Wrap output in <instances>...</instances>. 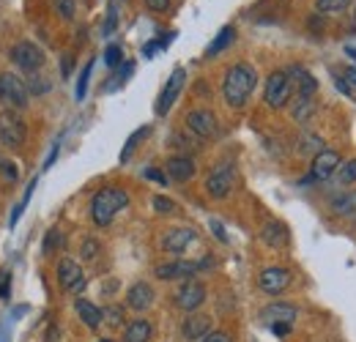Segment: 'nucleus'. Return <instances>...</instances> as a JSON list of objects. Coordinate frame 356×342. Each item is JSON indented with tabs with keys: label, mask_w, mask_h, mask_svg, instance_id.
Listing matches in <instances>:
<instances>
[{
	"label": "nucleus",
	"mask_w": 356,
	"mask_h": 342,
	"mask_svg": "<svg viewBox=\"0 0 356 342\" xmlns=\"http://www.w3.org/2000/svg\"><path fill=\"white\" fill-rule=\"evenodd\" d=\"M200 342H233V340H230L227 332H211V334H206Z\"/></svg>",
	"instance_id": "nucleus-42"
},
{
	"label": "nucleus",
	"mask_w": 356,
	"mask_h": 342,
	"mask_svg": "<svg viewBox=\"0 0 356 342\" xmlns=\"http://www.w3.org/2000/svg\"><path fill=\"white\" fill-rule=\"evenodd\" d=\"M52 6L60 14V19H66V22H72L74 14H77V3L74 0H52Z\"/></svg>",
	"instance_id": "nucleus-29"
},
{
	"label": "nucleus",
	"mask_w": 356,
	"mask_h": 342,
	"mask_svg": "<svg viewBox=\"0 0 356 342\" xmlns=\"http://www.w3.org/2000/svg\"><path fill=\"white\" fill-rule=\"evenodd\" d=\"M63 244V236H60V230H49L44 238V255H49L52 250H58Z\"/></svg>",
	"instance_id": "nucleus-37"
},
{
	"label": "nucleus",
	"mask_w": 356,
	"mask_h": 342,
	"mask_svg": "<svg viewBox=\"0 0 356 342\" xmlns=\"http://www.w3.org/2000/svg\"><path fill=\"white\" fill-rule=\"evenodd\" d=\"M165 172H168V178H173L178 184H186L195 178V162L189 156H170L165 165Z\"/></svg>",
	"instance_id": "nucleus-19"
},
{
	"label": "nucleus",
	"mask_w": 356,
	"mask_h": 342,
	"mask_svg": "<svg viewBox=\"0 0 356 342\" xmlns=\"http://www.w3.org/2000/svg\"><path fill=\"white\" fill-rule=\"evenodd\" d=\"M192 241H195V230L192 227H173V230H168L162 236V250L173 252V255H181Z\"/></svg>",
	"instance_id": "nucleus-16"
},
{
	"label": "nucleus",
	"mask_w": 356,
	"mask_h": 342,
	"mask_svg": "<svg viewBox=\"0 0 356 342\" xmlns=\"http://www.w3.org/2000/svg\"><path fill=\"white\" fill-rule=\"evenodd\" d=\"M115 25H118V11H115V0L107 6V22H104V36H113V31H115Z\"/></svg>",
	"instance_id": "nucleus-35"
},
{
	"label": "nucleus",
	"mask_w": 356,
	"mask_h": 342,
	"mask_svg": "<svg viewBox=\"0 0 356 342\" xmlns=\"http://www.w3.org/2000/svg\"><path fill=\"white\" fill-rule=\"evenodd\" d=\"M104 342H110V340H104Z\"/></svg>",
	"instance_id": "nucleus-49"
},
{
	"label": "nucleus",
	"mask_w": 356,
	"mask_h": 342,
	"mask_svg": "<svg viewBox=\"0 0 356 342\" xmlns=\"http://www.w3.org/2000/svg\"><path fill=\"white\" fill-rule=\"evenodd\" d=\"M332 209H334V214L340 216H356V195H340V197H334V203H332Z\"/></svg>",
	"instance_id": "nucleus-26"
},
{
	"label": "nucleus",
	"mask_w": 356,
	"mask_h": 342,
	"mask_svg": "<svg viewBox=\"0 0 356 342\" xmlns=\"http://www.w3.org/2000/svg\"><path fill=\"white\" fill-rule=\"evenodd\" d=\"M104 323H110L113 329L124 326V309H121V307H115V304H113V307H107V309H104Z\"/></svg>",
	"instance_id": "nucleus-33"
},
{
	"label": "nucleus",
	"mask_w": 356,
	"mask_h": 342,
	"mask_svg": "<svg viewBox=\"0 0 356 342\" xmlns=\"http://www.w3.org/2000/svg\"><path fill=\"white\" fill-rule=\"evenodd\" d=\"M186 83V72L178 66L173 69V74L168 77V83L162 88V93H159V99H156V115H168L170 113V107L176 104L178 93H181V88Z\"/></svg>",
	"instance_id": "nucleus-10"
},
{
	"label": "nucleus",
	"mask_w": 356,
	"mask_h": 342,
	"mask_svg": "<svg viewBox=\"0 0 356 342\" xmlns=\"http://www.w3.org/2000/svg\"><path fill=\"white\" fill-rule=\"evenodd\" d=\"M151 304H154V288L148 282H134L127 291V307L134 312H145Z\"/></svg>",
	"instance_id": "nucleus-18"
},
{
	"label": "nucleus",
	"mask_w": 356,
	"mask_h": 342,
	"mask_svg": "<svg viewBox=\"0 0 356 342\" xmlns=\"http://www.w3.org/2000/svg\"><path fill=\"white\" fill-rule=\"evenodd\" d=\"M312 113H315V101H312V96H296V101H293V107H291L293 121L305 124V121H310L312 118Z\"/></svg>",
	"instance_id": "nucleus-24"
},
{
	"label": "nucleus",
	"mask_w": 356,
	"mask_h": 342,
	"mask_svg": "<svg viewBox=\"0 0 356 342\" xmlns=\"http://www.w3.org/2000/svg\"><path fill=\"white\" fill-rule=\"evenodd\" d=\"M233 184H236V165L233 162H220L206 178V195L211 200H225L233 192Z\"/></svg>",
	"instance_id": "nucleus-4"
},
{
	"label": "nucleus",
	"mask_w": 356,
	"mask_h": 342,
	"mask_svg": "<svg viewBox=\"0 0 356 342\" xmlns=\"http://www.w3.org/2000/svg\"><path fill=\"white\" fill-rule=\"evenodd\" d=\"M58 282H60L63 291L80 293V291L86 288V274H83L80 263H74L72 257H63V260L58 263Z\"/></svg>",
	"instance_id": "nucleus-11"
},
{
	"label": "nucleus",
	"mask_w": 356,
	"mask_h": 342,
	"mask_svg": "<svg viewBox=\"0 0 356 342\" xmlns=\"http://www.w3.org/2000/svg\"><path fill=\"white\" fill-rule=\"evenodd\" d=\"M354 25H356V11H354Z\"/></svg>",
	"instance_id": "nucleus-48"
},
{
	"label": "nucleus",
	"mask_w": 356,
	"mask_h": 342,
	"mask_svg": "<svg viewBox=\"0 0 356 342\" xmlns=\"http://www.w3.org/2000/svg\"><path fill=\"white\" fill-rule=\"evenodd\" d=\"M31 101V88L25 86V80H19L11 72L0 74V104L11 107V110H22Z\"/></svg>",
	"instance_id": "nucleus-3"
},
{
	"label": "nucleus",
	"mask_w": 356,
	"mask_h": 342,
	"mask_svg": "<svg viewBox=\"0 0 356 342\" xmlns=\"http://www.w3.org/2000/svg\"><path fill=\"white\" fill-rule=\"evenodd\" d=\"M343 168V162H340V154L337 151H329V148H323V151H318L315 156H312V170L310 175L315 181H326V178H332L334 172Z\"/></svg>",
	"instance_id": "nucleus-15"
},
{
	"label": "nucleus",
	"mask_w": 356,
	"mask_h": 342,
	"mask_svg": "<svg viewBox=\"0 0 356 342\" xmlns=\"http://www.w3.org/2000/svg\"><path fill=\"white\" fill-rule=\"evenodd\" d=\"M90 72H93V60H90V63H86V69H83V74H80V80H77V90H74L77 101H83V99H86V93H88Z\"/></svg>",
	"instance_id": "nucleus-30"
},
{
	"label": "nucleus",
	"mask_w": 356,
	"mask_h": 342,
	"mask_svg": "<svg viewBox=\"0 0 356 342\" xmlns=\"http://www.w3.org/2000/svg\"><path fill=\"white\" fill-rule=\"evenodd\" d=\"M186 129L195 134V137H200V140H211V137H217L220 134V124H217V115L211 113V110H192L189 115H186Z\"/></svg>",
	"instance_id": "nucleus-8"
},
{
	"label": "nucleus",
	"mask_w": 356,
	"mask_h": 342,
	"mask_svg": "<svg viewBox=\"0 0 356 342\" xmlns=\"http://www.w3.org/2000/svg\"><path fill=\"white\" fill-rule=\"evenodd\" d=\"M99 250H102V247H99V241H96V238H86V241H83L80 255H83V260H93V257L99 255Z\"/></svg>",
	"instance_id": "nucleus-38"
},
{
	"label": "nucleus",
	"mask_w": 356,
	"mask_h": 342,
	"mask_svg": "<svg viewBox=\"0 0 356 342\" xmlns=\"http://www.w3.org/2000/svg\"><path fill=\"white\" fill-rule=\"evenodd\" d=\"M233 39H236V28H222L220 33H217V39L209 44V49H206V58H214V55H220L222 49H227L230 44H233Z\"/></svg>",
	"instance_id": "nucleus-25"
},
{
	"label": "nucleus",
	"mask_w": 356,
	"mask_h": 342,
	"mask_svg": "<svg viewBox=\"0 0 356 342\" xmlns=\"http://www.w3.org/2000/svg\"><path fill=\"white\" fill-rule=\"evenodd\" d=\"M261 238L271 250H282L288 244V227L282 222H266L264 230H261Z\"/></svg>",
	"instance_id": "nucleus-21"
},
{
	"label": "nucleus",
	"mask_w": 356,
	"mask_h": 342,
	"mask_svg": "<svg viewBox=\"0 0 356 342\" xmlns=\"http://www.w3.org/2000/svg\"><path fill=\"white\" fill-rule=\"evenodd\" d=\"M151 340V323L137 318L124 329V342H148Z\"/></svg>",
	"instance_id": "nucleus-23"
},
{
	"label": "nucleus",
	"mask_w": 356,
	"mask_h": 342,
	"mask_svg": "<svg viewBox=\"0 0 356 342\" xmlns=\"http://www.w3.org/2000/svg\"><path fill=\"white\" fill-rule=\"evenodd\" d=\"M8 293H11V271L0 268V299H8Z\"/></svg>",
	"instance_id": "nucleus-39"
},
{
	"label": "nucleus",
	"mask_w": 356,
	"mask_h": 342,
	"mask_svg": "<svg viewBox=\"0 0 356 342\" xmlns=\"http://www.w3.org/2000/svg\"><path fill=\"white\" fill-rule=\"evenodd\" d=\"M151 134V127H143V129H137V131H132V137L127 140V145H124V151H121V162H127L129 156H132V151L137 148V142L143 140V137H148Z\"/></svg>",
	"instance_id": "nucleus-28"
},
{
	"label": "nucleus",
	"mask_w": 356,
	"mask_h": 342,
	"mask_svg": "<svg viewBox=\"0 0 356 342\" xmlns=\"http://www.w3.org/2000/svg\"><path fill=\"white\" fill-rule=\"evenodd\" d=\"M129 206V195L118 186H104L93 195L90 200V219L99 225V227H107L115 216L121 214L124 209Z\"/></svg>",
	"instance_id": "nucleus-2"
},
{
	"label": "nucleus",
	"mask_w": 356,
	"mask_h": 342,
	"mask_svg": "<svg viewBox=\"0 0 356 342\" xmlns=\"http://www.w3.org/2000/svg\"><path fill=\"white\" fill-rule=\"evenodd\" d=\"M296 318H299V309L293 304H285V301H274V304L261 309V320L268 326H291Z\"/></svg>",
	"instance_id": "nucleus-14"
},
{
	"label": "nucleus",
	"mask_w": 356,
	"mask_h": 342,
	"mask_svg": "<svg viewBox=\"0 0 356 342\" xmlns=\"http://www.w3.org/2000/svg\"><path fill=\"white\" fill-rule=\"evenodd\" d=\"M288 329H291V326H271L274 334H288Z\"/></svg>",
	"instance_id": "nucleus-45"
},
{
	"label": "nucleus",
	"mask_w": 356,
	"mask_h": 342,
	"mask_svg": "<svg viewBox=\"0 0 356 342\" xmlns=\"http://www.w3.org/2000/svg\"><path fill=\"white\" fill-rule=\"evenodd\" d=\"M74 309H77V315H80V320L88 326V329H99L102 323H104V309H99L93 301L88 299H77L74 301Z\"/></svg>",
	"instance_id": "nucleus-20"
},
{
	"label": "nucleus",
	"mask_w": 356,
	"mask_h": 342,
	"mask_svg": "<svg viewBox=\"0 0 356 342\" xmlns=\"http://www.w3.org/2000/svg\"><path fill=\"white\" fill-rule=\"evenodd\" d=\"M291 93H293V83H291L288 72H271L268 74L264 99H266V104L271 110H282L291 101Z\"/></svg>",
	"instance_id": "nucleus-5"
},
{
	"label": "nucleus",
	"mask_w": 356,
	"mask_h": 342,
	"mask_svg": "<svg viewBox=\"0 0 356 342\" xmlns=\"http://www.w3.org/2000/svg\"><path fill=\"white\" fill-rule=\"evenodd\" d=\"M291 83H293V90H296V96H312V93L318 90V83H315V77H312L307 69H302V66L291 69Z\"/></svg>",
	"instance_id": "nucleus-22"
},
{
	"label": "nucleus",
	"mask_w": 356,
	"mask_h": 342,
	"mask_svg": "<svg viewBox=\"0 0 356 342\" xmlns=\"http://www.w3.org/2000/svg\"><path fill=\"white\" fill-rule=\"evenodd\" d=\"M33 189H36V181H31V186H28V192H25V197H22V200L17 203V209L11 211V227H14L17 222H19V216H22V211H25V206L31 203V195H33Z\"/></svg>",
	"instance_id": "nucleus-34"
},
{
	"label": "nucleus",
	"mask_w": 356,
	"mask_h": 342,
	"mask_svg": "<svg viewBox=\"0 0 356 342\" xmlns=\"http://www.w3.org/2000/svg\"><path fill=\"white\" fill-rule=\"evenodd\" d=\"M209 260H197V263H189V260H173V263H159L154 268V274L159 279H184V277H195L200 268H206Z\"/></svg>",
	"instance_id": "nucleus-12"
},
{
	"label": "nucleus",
	"mask_w": 356,
	"mask_h": 342,
	"mask_svg": "<svg viewBox=\"0 0 356 342\" xmlns=\"http://www.w3.org/2000/svg\"><path fill=\"white\" fill-rule=\"evenodd\" d=\"M0 172H3V175H6L11 184L19 178V170H17V165H14V162H3V159H0Z\"/></svg>",
	"instance_id": "nucleus-40"
},
{
	"label": "nucleus",
	"mask_w": 356,
	"mask_h": 342,
	"mask_svg": "<svg viewBox=\"0 0 356 342\" xmlns=\"http://www.w3.org/2000/svg\"><path fill=\"white\" fill-rule=\"evenodd\" d=\"M154 211L156 214H176L178 211V206L170 200V197H165V195H156L154 197Z\"/></svg>",
	"instance_id": "nucleus-31"
},
{
	"label": "nucleus",
	"mask_w": 356,
	"mask_h": 342,
	"mask_svg": "<svg viewBox=\"0 0 356 342\" xmlns=\"http://www.w3.org/2000/svg\"><path fill=\"white\" fill-rule=\"evenodd\" d=\"M346 52H348V55H351V58L356 60V49H354V47H346Z\"/></svg>",
	"instance_id": "nucleus-47"
},
{
	"label": "nucleus",
	"mask_w": 356,
	"mask_h": 342,
	"mask_svg": "<svg viewBox=\"0 0 356 342\" xmlns=\"http://www.w3.org/2000/svg\"><path fill=\"white\" fill-rule=\"evenodd\" d=\"M337 172H340V184H346V186H348V184H354L356 181V159L346 162Z\"/></svg>",
	"instance_id": "nucleus-36"
},
{
	"label": "nucleus",
	"mask_w": 356,
	"mask_h": 342,
	"mask_svg": "<svg viewBox=\"0 0 356 342\" xmlns=\"http://www.w3.org/2000/svg\"><path fill=\"white\" fill-rule=\"evenodd\" d=\"M351 6V0H315V11L318 14H340Z\"/></svg>",
	"instance_id": "nucleus-27"
},
{
	"label": "nucleus",
	"mask_w": 356,
	"mask_h": 342,
	"mask_svg": "<svg viewBox=\"0 0 356 342\" xmlns=\"http://www.w3.org/2000/svg\"><path fill=\"white\" fill-rule=\"evenodd\" d=\"M206 301V285L197 279H186L176 293V307L184 312H195L200 304Z\"/></svg>",
	"instance_id": "nucleus-13"
},
{
	"label": "nucleus",
	"mask_w": 356,
	"mask_h": 342,
	"mask_svg": "<svg viewBox=\"0 0 356 342\" xmlns=\"http://www.w3.org/2000/svg\"><path fill=\"white\" fill-rule=\"evenodd\" d=\"M209 227L214 230V236H217L222 244H227V233H225V227H222V222H220V219H209Z\"/></svg>",
	"instance_id": "nucleus-41"
},
{
	"label": "nucleus",
	"mask_w": 356,
	"mask_h": 342,
	"mask_svg": "<svg viewBox=\"0 0 356 342\" xmlns=\"http://www.w3.org/2000/svg\"><path fill=\"white\" fill-rule=\"evenodd\" d=\"M145 175H148L151 181H159V184H165V181H168V175H162L159 170H145Z\"/></svg>",
	"instance_id": "nucleus-44"
},
{
	"label": "nucleus",
	"mask_w": 356,
	"mask_h": 342,
	"mask_svg": "<svg viewBox=\"0 0 356 342\" xmlns=\"http://www.w3.org/2000/svg\"><path fill=\"white\" fill-rule=\"evenodd\" d=\"M346 77L351 80V86H356V69H346Z\"/></svg>",
	"instance_id": "nucleus-46"
},
{
	"label": "nucleus",
	"mask_w": 356,
	"mask_h": 342,
	"mask_svg": "<svg viewBox=\"0 0 356 342\" xmlns=\"http://www.w3.org/2000/svg\"><path fill=\"white\" fill-rule=\"evenodd\" d=\"M11 60H14L17 69H22V72H28V74H36V72L44 66V52H42L39 44L19 42V44H14V49H11Z\"/></svg>",
	"instance_id": "nucleus-6"
},
{
	"label": "nucleus",
	"mask_w": 356,
	"mask_h": 342,
	"mask_svg": "<svg viewBox=\"0 0 356 342\" xmlns=\"http://www.w3.org/2000/svg\"><path fill=\"white\" fill-rule=\"evenodd\" d=\"M121 60H124V49H121L118 44H110V47L104 49V63L115 69V66H121Z\"/></svg>",
	"instance_id": "nucleus-32"
},
{
	"label": "nucleus",
	"mask_w": 356,
	"mask_h": 342,
	"mask_svg": "<svg viewBox=\"0 0 356 342\" xmlns=\"http://www.w3.org/2000/svg\"><path fill=\"white\" fill-rule=\"evenodd\" d=\"M145 6L151 11H168L170 8V0H145Z\"/></svg>",
	"instance_id": "nucleus-43"
},
{
	"label": "nucleus",
	"mask_w": 356,
	"mask_h": 342,
	"mask_svg": "<svg viewBox=\"0 0 356 342\" xmlns=\"http://www.w3.org/2000/svg\"><path fill=\"white\" fill-rule=\"evenodd\" d=\"M258 285H261V291L268 293V296H280V293H285L288 285H291V271L282 268V266H268V268L261 271Z\"/></svg>",
	"instance_id": "nucleus-9"
},
{
	"label": "nucleus",
	"mask_w": 356,
	"mask_h": 342,
	"mask_svg": "<svg viewBox=\"0 0 356 342\" xmlns=\"http://www.w3.org/2000/svg\"><path fill=\"white\" fill-rule=\"evenodd\" d=\"M28 137V129H25V121L14 113V110H3L0 113V142L6 148H19Z\"/></svg>",
	"instance_id": "nucleus-7"
},
{
	"label": "nucleus",
	"mask_w": 356,
	"mask_h": 342,
	"mask_svg": "<svg viewBox=\"0 0 356 342\" xmlns=\"http://www.w3.org/2000/svg\"><path fill=\"white\" fill-rule=\"evenodd\" d=\"M181 334H184V340L200 342L206 334H211V318L209 315H189L181 326Z\"/></svg>",
	"instance_id": "nucleus-17"
},
{
	"label": "nucleus",
	"mask_w": 356,
	"mask_h": 342,
	"mask_svg": "<svg viewBox=\"0 0 356 342\" xmlns=\"http://www.w3.org/2000/svg\"><path fill=\"white\" fill-rule=\"evenodd\" d=\"M258 86V72L250 66V63H236L225 72V80H222V96L225 101L233 107V110H241L252 90Z\"/></svg>",
	"instance_id": "nucleus-1"
}]
</instances>
